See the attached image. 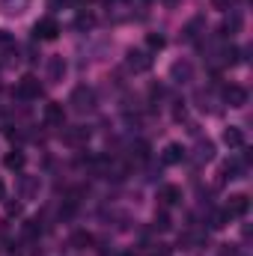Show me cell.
Segmentation results:
<instances>
[{"label":"cell","instance_id":"34","mask_svg":"<svg viewBox=\"0 0 253 256\" xmlns=\"http://www.w3.org/2000/svg\"><path fill=\"white\" fill-rule=\"evenodd\" d=\"M3 196H6V185H3V182H0V200H3Z\"/></svg>","mask_w":253,"mask_h":256},{"label":"cell","instance_id":"14","mask_svg":"<svg viewBox=\"0 0 253 256\" xmlns=\"http://www.w3.org/2000/svg\"><path fill=\"white\" fill-rule=\"evenodd\" d=\"M158 200H161V206H179L182 202V188H176V185H164L161 191H158Z\"/></svg>","mask_w":253,"mask_h":256},{"label":"cell","instance_id":"28","mask_svg":"<svg viewBox=\"0 0 253 256\" xmlns=\"http://www.w3.org/2000/svg\"><path fill=\"white\" fill-rule=\"evenodd\" d=\"M212 6H214V9H220V12H226V9L232 6V0H212Z\"/></svg>","mask_w":253,"mask_h":256},{"label":"cell","instance_id":"15","mask_svg":"<svg viewBox=\"0 0 253 256\" xmlns=\"http://www.w3.org/2000/svg\"><path fill=\"white\" fill-rule=\"evenodd\" d=\"M24 164H27V155H24L21 149H12V152L3 155V167H6V170H15V173H18V170H24Z\"/></svg>","mask_w":253,"mask_h":256},{"label":"cell","instance_id":"22","mask_svg":"<svg viewBox=\"0 0 253 256\" xmlns=\"http://www.w3.org/2000/svg\"><path fill=\"white\" fill-rule=\"evenodd\" d=\"M164 45H167V39H164L161 33H146V48H149V51H161Z\"/></svg>","mask_w":253,"mask_h":256},{"label":"cell","instance_id":"2","mask_svg":"<svg viewBox=\"0 0 253 256\" xmlns=\"http://www.w3.org/2000/svg\"><path fill=\"white\" fill-rule=\"evenodd\" d=\"M15 96H18V98H24V102L39 98V96H42V84H39V78H36V74H24V78L18 80Z\"/></svg>","mask_w":253,"mask_h":256},{"label":"cell","instance_id":"31","mask_svg":"<svg viewBox=\"0 0 253 256\" xmlns=\"http://www.w3.org/2000/svg\"><path fill=\"white\" fill-rule=\"evenodd\" d=\"M6 212H9V214H21V206H18V202H9Z\"/></svg>","mask_w":253,"mask_h":256},{"label":"cell","instance_id":"6","mask_svg":"<svg viewBox=\"0 0 253 256\" xmlns=\"http://www.w3.org/2000/svg\"><path fill=\"white\" fill-rule=\"evenodd\" d=\"M126 66L131 68V72L140 74V72H149V68H152V57H149L146 51H134V48H131L128 57H126Z\"/></svg>","mask_w":253,"mask_h":256},{"label":"cell","instance_id":"18","mask_svg":"<svg viewBox=\"0 0 253 256\" xmlns=\"http://www.w3.org/2000/svg\"><path fill=\"white\" fill-rule=\"evenodd\" d=\"M200 33H206V21L196 15V18H190L188 24H185V30H182V39H188V42H194Z\"/></svg>","mask_w":253,"mask_h":256},{"label":"cell","instance_id":"17","mask_svg":"<svg viewBox=\"0 0 253 256\" xmlns=\"http://www.w3.org/2000/svg\"><path fill=\"white\" fill-rule=\"evenodd\" d=\"M194 158H196L200 164H202V161H212V158H214V143H212V140H196Z\"/></svg>","mask_w":253,"mask_h":256},{"label":"cell","instance_id":"25","mask_svg":"<svg viewBox=\"0 0 253 256\" xmlns=\"http://www.w3.org/2000/svg\"><path fill=\"white\" fill-rule=\"evenodd\" d=\"M92 24H96V18H92V15H84V12H80V15L74 18V27H78V30H90Z\"/></svg>","mask_w":253,"mask_h":256},{"label":"cell","instance_id":"7","mask_svg":"<svg viewBox=\"0 0 253 256\" xmlns=\"http://www.w3.org/2000/svg\"><path fill=\"white\" fill-rule=\"evenodd\" d=\"M224 102L230 108H244L248 104V90L238 86V84H230V86H224Z\"/></svg>","mask_w":253,"mask_h":256},{"label":"cell","instance_id":"11","mask_svg":"<svg viewBox=\"0 0 253 256\" xmlns=\"http://www.w3.org/2000/svg\"><path fill=\"white\" fill-rule=\"evenodd\" d=\"M161 161H164L167 167L182 164V161H185V146H182V143H167V149L161 152Z\"/></svg>","mask_w":253,"mask_h":256},{"label":"cell","instance_id":"21","mask_svg":"<svg viewBox=\"0 0 253 256\" xmlns=\"http://www.w3.org/2000/svg\"><path fill=\"white\" fill-rule=\"evenodd\" d=\"M92 244V236L90 232H84V230H78L74 236H72V248H78V250H86Z\"/></svg>","mask_w":253,"mask_h":256},{"label":"cell","instance_id":"9","mask_svg":"<svg viewBox=\"0 0 253 256\" xmlns=\"http://www.w3.org/2000/svg\"><path fill=\"white\" fill-rule=\"evenodd\" d=\"M63 140L68 146H84L86 140H90V128L86 126H72L63 131Z\"/></svg>","mask_w":253,"mask_h":256},{"label":"cell","instance_id":"19","mask_svg":"<svg viewBox=\"0 0 253 256\" xmlns=\"http://www.w3.org/2000/svg\"><path fill=\"white\" fill-rule=\"evenodd\" d=\"M39 236H42V220H39V218H30V220L24 224V238H27V242H36Z\"/></svg>","mask_w":253,"mask_h":256},{"label":"cell","instance_id":"13","mask_svg":"<svg viewBox=\"0 0 253 256\" xmlns=\"http://www.w3.org/2000/svg\"><path fill=\"white\" fill-rule=\"evenodd\" d=\"M66 72H68V63H66L63 57H51L48 60V80L51 84H60L66 78Z\"/></svg>","mask_w":253,"mask_h":256},{"label":"cell","instance_id":"8","mask_svg":"<svg viewBox=\"0 0 253 256\" xmlns=\"http://www.w3.org/2000/svg\"><path fill=\"white\" fill-rule=\"evenodd\" d=\"M170 78L176 80V84H190L194 80V66L188 60H176V63L170 66Z\"/></svg>","mask_w":253,"mask_h":256},{"label":"cell","instance_id":"1","mask_svg":"<svg viewBox=\"0 0 253 256\" xmlns=\"http://www.w3.org/2000/svg\"><path fill=\"white\" fill-rule=\"evenodd\" d=\"M68 104H72L78 114L92 110V108H96V90H92V86H74V92H72Z\"/></svg>","mask_w":253,"mask_h":256},{"label":"cell","instance_id":"32","mask_svg":"<svg viewBox=\"0 0 253 256\" xmlns=\"http://www.w3.org/2000/svg\"><path fill=\"white\" fill-rule=\"evenodd\" d=\"M48 6H54V9L57 6H72V0H48Z\"/></svg>","mask_w":253,"mask_h":256},{"label":"cell","instance_id":"27","mask_svg":"<svg viewBox=\"0 0 253 256\" xmlns=\"http://www.w3.org/2000/svg\"><path fill=\"white\" fill-rule=\"evenodd\" d=\"M36 188H39V182H36V179H24V182H21V194H24V196H30Z\"/></svg>","mask_w":253,"mask_h":256},{"label":"cell","instance_id":"26","mask_svg":"<svg viewBox=\"0 0 253 256\" xmlns=\"http://www.w3.org/2000/svg\"><path fill=\"white\" fill-rule=\"evenodd\" d=\"M134 155H137L140 161H146V158H149V143H146V140H137V143H134Z\"/></svg>","mask_w":253,"mask_h":256},{"label":"cell","instance_id":"4","mask_svg":"<svg viewBox=\"0 0 253 256\" xmlns=\"http://www.w3.org/2000/svg\"><path fill=\"white\" fill-rule=\"evenodd\" d=\"M42 120H45V126H51V128H63L66 126V108L60 102H48L45 110H42Z\"/></svg>","mask_w":253,"mask_h":256},{"label":"cell","instance_id":"16","mask_svg":"<svg viewBox=\"0 0 253 256\" xmlns=\"http://www.w3.org/2000/svg\"><path fill=\"white\" fill-rule=\"evenodd\" d=\"M27 9H30V0H0L3 15H24Z\"/></svg>","mask_w":253,"mask_h":256},{"label":"cell","instance_id":"29","mask_svg":"<svg viewBox=\"0 0 253 256\" xmlns=\"http://www.w3.org/2000/svg\"><path fill=\"white\" fill-rule=\"evenodd\" d=\"M218 256H238V250H236L232 244H220V254Z\"/></svg>","mask_w":253,"mask_h":256},{"label":"cell","instance_id":"20","mask_svg":"<svg viewBox=\"0 0 253 256\" xmlns=\"http://www.w3.org/2000/svg\"><path fill=\"white\" fill-rule=\"evenodd\" d=\"M242 48H236V45H226L224 51H220V57H224V63L226 66H236V63H242Z\"/></svg>","mask_w":253,"mask_h":256},{"label":"cell","instance_id":"33","mask_svg":"<svg viewBox=\"0 0 253 256\" xmlns=\"http://www.w3.org/2000/svg\"><path fill=\"white\" fill-rule=\"evenodd\" d=\"M161 3H164V6H176L179 0H161Z\"/></svg>","mask_w":253,"mask_h":256},{"label":"cell","instance_id":"5","mask_svg":"<svg viewBox=\"0 0 253 256\" xmlns=\"http://www.w3.org/2000/svg\"><path fill=\"white\" fill-rule=\"evenodd\" d=\"M224 212H226L230 218H244V214L250 212V196H248V194H232Z\"/></svg>","mask_w":253,"mask_h":256},{"label":"cell","instance_id":"12","mask_svg":"<svg viewBox=\"0 0 253 256\" xmlns=\"http://www.w3.org/2000/svg\"><path fill=\"white\" fill-rule=\"evenodd\" d=\"M224 143H226L230 149H244L248 137H244V131L238 126H230V128H224Z\"/></svg>","mask_w":253,"mask_h":256},{"label":"cell","instance_id":"24","mask_svg":"<svg viewBox=\"0 0 253 256\" xmlns=\"http://www.w3.org/2000/svg\"><path fill=\"white\" fill-rule=\"evenodd\" d=\"M170 226H173V220H170V214H167V212H158V214H155V230H161V232H167Z\"/></svg>","mask_w":253,"mask_h":256},{"label":"cell","instance_id":"10","mask_svg":"<svg viewBox=\"0 0 253 256\" xmlns=\"http://www.w3.org/2000/svg\"><path fill=\"white\" fill-rule=\"evenodd\" d=\"M244 27V18H242V12H236V9H230V15H226V21L220 24V36H236L238 30Z\"/></svg>","mask_w":253,"mask_h":256},{"label":"cell","instance_id":"23","mask_svg":"<svg viewBox=\"0 0 253 256\" xmlns=\"http://www.w3.org/2000/svg\"><path fill=\"white\" fill-rule=\"evenodd\" d=\"M226 220H230L226 212H212V214H208V226H212V230H224Z\"/></svg>","mask_w":253,"mask_h":256},{"label":"cell","instance_id":"3","mask_svg":"<svg viewBox=\"0 0 253 256\" xmlns=\"http://www.w3.org/2000/svg\"><path fill=\"white\" fill-rule=\"evenodd\" d=\"M33 36H36L39 42H54V39L60 36V24H57L54 18H42V21H36Z\"/></svg>","mask_w":253,"mask_h":256},{"label":"cell","instance_id":"30","mask_svg":"<svg viewBox=\"0 0 253 256\" xmlns=\"http://www.w3.org/2000/svg\"><path fill=\"white\" fill-rule=\"evenodd\" d=\"M12 42H15V39H12L6 30H0V45H12Z\"/></svg>","mask_w":253,"mask_h":256}]
</instances>
